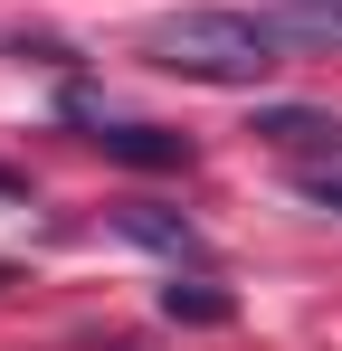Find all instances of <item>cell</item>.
<instances>
[{"instance_id":"cell-6","label":"cell","mask_w":342,"mask_h":351,"mask_svg":"<svg viewBox=\"0 0 342 351\" xmlns=\"http://www.w3.org/2000/svg\"><path fill=\"white\" fill-rule=\"evenodd\" d=\"M162 313H171V323H228L238 304H228V294L209 285V276H181V266H171V285H162Z\"/></svg>"},{"instance_id":"cell-7","label":"cell","mask_w":342,"mask_h":351,"mask_svg":"<svg viewBox=\"0 0 342 351\" xmlns=\"http://www.w3.org/2000/svg\"><path fill=\"white\" fill-rule=\"evenodd\" d=\"M295 190H304L323 219H342V152H333V162H295Z\"/></svg>"},{"instance_id":"cell-4","label":"cell","mask_w":342,"mask_h":351,"mask_svg":"<svg viewBox=\"0 0 342 351\" xmlns=\"http://www.w3.org/2000/svg\"><path fill=\"white\" fill-rule=\"evenodd\" d=\"M114 228L133 237V247H152V256H171V266H200V228H190L181 209H152V199H124V209H114Z\"/></svg>"},{"instance_id":"cell-9","label":"cell","mask_w":342,"mask_h":351,"mask_svg":"<svg viewBox=\"0 0 342 351\" xmlns=\"http://www.w3.org/2000/svg\"><path fill=\"white\" fill-rule=\"evenodd\" d=\"M0 285H10V266H0Z\"/></svg>"},{"instance_id":"cell-1","label":"cell","mask_w":342,"mask_h":351,"mask_svg":"<svg viewBox=\"0 0 342 351\" xmlns=\"http://www.w3.org/2000/svg\"><path fill=\"white\" fill-rule=\"evenodd\" d=\"M143 58L171 76H200V86H257L285 58V29L257 10H162L143 29Z\"/></svg>"},{"instance_id":"cell-8","label":"cell","mask_w":342,"mask_h":351,"mask_svg":"<svg viewBox=\"0 0 342 351\" xmlns=\"http://www.w3.org/2000/svg\"><path fill=\"white\" fill-rule=\"evenodd\" d=\"M0 199H29V180H19V171H0Z\"/></svg>"},{"instance_id":"cell-5","label":"cell","mask_w":342,"mask_h":351,"mask_svg":"<svg viewBox=\"0 0 342 351\" xmlns=\"http://www.w3.org/2000/svg\"><path fill=\"white\" fill-rule=\"evenodd\" d=\"M266 19L285 29V48H342V0H276Z\"/></svg>"},{"instance_id":"cell-3","label":"cell","mask_w":342,"mask_h":351,"mask_svg":"<svg viewBox=\"0 0 342 351\" xmlns=\"http://www.w3.org/2000/svg\"><path fill=\"white\" fill-rule=\"evenodd\" d=\"M247 133L266 152H285V162H333L342 152V114H323V105H257Z\"/></svg>"},{"instance_id":"cell-2","label":"cell","mask_w":342,"mask_h":351,"mask_svg":"<svg viewBox=\"0 0 342 351\" xmlns=\"http://www.w3.org/2000/svg\"><path fill=\"white\" fill-rule=\"evenodd\" d=\"M67 114L86 123V143H95L105 162H124V171H190V133H162V123H105L86 95H67Z\"/></svg>"}]
</instances>
